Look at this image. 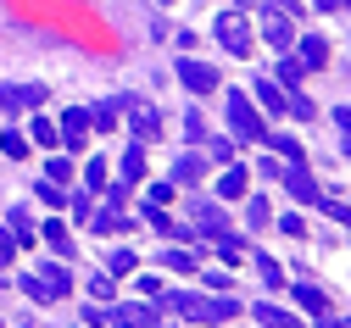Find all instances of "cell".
<instances>
[{
    "mask_svg": "<svg viewBox=\"0 0 351 328\" xmlns=\"http://www.w3.org/2000/svg\"><path fill=\"white\" fill-rule=\"evenodd\" d=\"M156 306L179 312V317H190V323H229V317L240 312L234 301H201V295H173V290H162V295H156Z\"/></svg>",
    "mask_w": 351,
    "mask_h": 328,
    "instance_id": "cell-1",
    "label": "cell"
},
{
    "mask_svg": "<svg viewBox=\"0 0 351 328\" xmlns=\"http://www.w3.org/2000/svg\"><path fill=\"white\" fill-rule=\"evenodd\" d=\"M67 290H73V278H67L62 262H45L39 273H23V295H34V301H62Z\"/></svg>",
    "mask_w": 351,
    "mask_h": 328,
    "instance_id": "cell-2",
    "label": "cell"
},
{
    "mask_svg": "<svg viewBox=\"0 0 351 328\" xmlns=\"http://www.w3.org/2000/svg\"><path fill=\"white\" fill-rule=\"evenodd\" d=\"M229 123H234V134H240V139H251V145H262V139H268L262 117H256V112H251V101H245V89H229Z\"/></svg>",
    "mask_w": 351,
    "mask_h": 328,
    "instance_id": "cell-3",
    "label": "cell"
},
{
    "mask_svg": "<svg viewBox=\"0 0 351 328\" xmlns=\"http://www.w3.org/2000/svg\"><path fill=\"white\" fill-rule=\"evenodd\" d=\"M212 28H217V45H223L229 56H251V28H245V17H240V12H223Z\"/></svg>",
    "mask_w": 351,
    "mask_h": 328,
    "instance_id": "cell-4",
    "label": "cell"
},
{
    "mask_svg": "<svg viewBox=\"0 0 351 328\" xmlns=\"http://www.w3.org/2000/svg\"><path fill=\"white\" fill-rule=\"evenodd\" d=\"M285 184H290V195H295L301 206H324V195H318L313 173H306V162H290V167H285Z\"/></svg>",
    "mask_w": 351,
    "mask_h": 328,
    "instance_id": "cell-5",
    "label": "cell"
},
{
    "mask_svg": "<svg viewBox=\"0 0 351 328\" xmlns=\"http://www.w3.org/2000/svg\"><path fill=\"white\" fill-rule=\"evenodd\" d=\"M39 101H45V84H0V106H6V112L39 106Z\"/></svg>",
    "mask_w": 351,
    "mask_h": 328,
    "instance_id": "cell-6",
    "label": "cell"
},
{
    "mask_svg": "<svg viewBox=\"0 0 351 328\" xmlns=\"http://www.w3.org/2000/svg\"><path fill=\"white\" fill-rule=\"evenodd\" d=\"M190 223H195V234H206V240H217V234L229 228L223 206H212V201H195V206H190Z\"/></svg>",
    "mask_w": 351,
    "mask_h": 328,
    "instance_id": "cell-7",
    "label": "cell"
},
{
    "mask_svg": "<svg viewBox=\"0 0 351 328\" xmlns=\"http://www.w3.org/2000/svg\"><path fill=\"white\" fill-rule=\"evenodd\" d=\"M179 78H184V89H195V95H212L217 89V73L206 62H179Z\"/></svg>",
    "mask_w": 351,
    "mask_h": 328,
    "instance_id": "cell-8",
    "label": "cell"
},
{
    "mask_svg": "<svg viewBox=\"0 0 351 328\" xmlns=\"http://www.w3.org/2000/svg\"><path fill=\"white\" fill-rule=\"evenodd\" d=\"M128 112H134V139H140V145L162 139V117H156V106H128Z\"/></svg>",
    "mask_w": 351,
    "mask_h": 328,
    "instance_id": "cell-9",
    "label": "cell"
},
{
    "mask_svg": "<svg viewBox=\"0 0 351 328\" xmlns=\"http://www.w3.org/2000/svg\"><path fill=\"white\" fill-rule=\"evenodd\" d=\"M262 34H268V45H279V51H290L301 28H295L290 17H274V12H268V23H262Z\"/></svg>",
    "mask_w": 351,
    "mask_h": 328,
    "instance_id": "cell-10",
    "label": "cell"
},
{
    "mask_svg": "<svg viewBox=\"0 0 351 328\" xmlns=\"http://www.w3.org/2000/svg\"><path fill=\"white\" fill-rule=\"evenodd\" d=\"M117 173H123V184H140V178H145V145H140V139H134V145L123 151V162H117Z\"/></svg>",
    "mask_w": 351,
    "mask_h": 328,
    "instance_id": "cell-11",
    "label": "cell"
},
{
    "mask_svg": "<svg viewBox=\"0 0 351 328\" xmlns=\"http://www.w3.org/2000/svg\"><path fill=\"white\" fill-rule=\"evenodd\" d=\"M56 134L67 139V151H78V145H84V134H90V112H67V123H62Z\"/></svg>",
    "mask_w": 351,
    "mask_h": 328,
    "instance_id": "cell-12",
    "label": "cell"
},
{
    "mask_svg": "<svg viewBox=\"0 0 351 328\" xmlns=\"http://www.w3.org/2000/svg\"><path fill=\"white\" fill-rule=\"evenodd\" d=\"M128 106H134L128 95H112V101H101V106L90 112V123H95V128H112V123H117V112H128Z\"/></svg>",
    "mask_w": 351,
    "mask_h": 328,
    "instance_id": "cell-13",
    "label": "cell"
},
{
    "mask_svg": "<svg viewBox=\"0 0 351 328\" xmlns=\"http://www.w3.org/2000/svg\"><path fill=\"white\" fill-rule=\"evenodd\" d=\"M256 323H262V328H295V317H290L285 306H268V301H256Z\"/></svg>",
    "mask_w": 351,
    "mask_h": 328,
    "instance_id": "cell-14",
    "label": "cell"
},
{
    "mask_svg": "<svg viewBox=\"0 0 351 328\" xmlns=\"http://www.w3.org/2000/svg\"><path fill=\"white\" fill-rule=\"evenodd\" d=\"M290 295H295V306H306V312H329V295H324V290H313V284H295Z\"/></svg>",
    "mask_w": 351,
    "mask_h": 328,
    "instance_id": "cell-15",
    "label": "cell"
},
{
    "mask_svg": "<svg viewBox=\"0 0 351 328\" xmlns=\"http://www.w3.org/2000/svg\"><path fill=\"white\" fill-rule=\"evenodd\" d=\"M324 62H329V45H324V39H301V67L313 73V67H324Z\"/></svg>",
    "mask_w": 351,
    "mask_h": 328,
    "instance_id": "cell-16",
    "label": "cell"
},
{
    "mask_svg": "<svg viewBox=\"0 0 351 328\" xmlns=\"http://www.w3.org/2000/svg\"><path fill=\"white\" fill-rule=\"evenodd\" d=\"M274 73H279V89H295V84L306 78V67H301V56H285V62H279Z\"/></svg>",
    "mask_w": 351,
    "mask_h": 328,
    "instance_id": "cell-17",
    "label": "cell"
},
{
    "mask_svg": "<svg viewBox=\"0 0 351 328\" xmlns=\"http://www.w3.org/2000/svg\"><path fill=\"white\" fill-rule=\"evenodd\" d=\"M256 101L268 106V112H285V89H279V84H268V78H256Z\"/></svg>",
    "mask_w": 351,
    "mask_h": 328,
    "instance_id": "cell-18",
    "label": "cell"
},
{
    "mask_svg": "<svg viewBox=\"0 0 351 328\" xmlns=\"http://www.w3.org/2000/svg\"><path fill=\"white\" fill-rule=\"evenodd\" d=\"M217 256H223V262H245V240H234V234L223 228V234H217Z\"/></svg>",
    "mask_w": 351,
    "mask_h": 328,
    "instance_id": "cell-19",
    "label": "cell"
},
{
    "mask_svg": "<svg viewBox=\"0 0 351 328\" xmlns=\"http://www.w3.org/2000/svg\"><path fill=\"white\" fill-rule=\"evenodd\" d=\"M201 167H206L201 156H179V167H173V184H195V178H201Z\"/></svg>",
    "mask_w": 351,
    "mask_h": 328,
    "instance_id": "cell-20",
    "label": "cell"
},
{
    "mask_svg": "<svg viewBox=\"0 0 351 328\" xmlns=\"http://www.w3.org/2000/svg\"><path fill=\"white\" fill-rule=\"evenodd\" d=\"M217 195H223V201H240V195H245V173H240V167H234V173H223Z\"/></svg>",
    "mask_w": 351,
    "mask_h": 328,
    "instance_id": "cell-21",
    "label": "cell"
},
{
    "mask_svg": "<svg viewBox=\"0 0 351 328\" xmlns=\"http://www.w3.org/2000/svg\"><path fill=\"white\" fill-rule=\"evenodd\" d=\"M162 262H167V267H179V273H195V267H201L195 251H162Z\"/></svg>",
    "mask_w": 351,
    "mask_h": 328,
    "instance_id": "cell-22",
    "label": "cell"
},
{
    "mask_svg": "<svg viewBox=\"0 0 351 328\" xmlns=\"http://www.w3.org/2000/svg\"><path fill=\"white\" fill-rule=\"evenodd\" d=\"M256 273H262V284H268V290H279V284H285V273H279V262H274V256H256Z\"/></svg>",
    "mask_w": 351,
    "mask_h": 328,
    "instance_id": "cell-23",
    "label": "cell"
},
{
    "mask_svg": "<svg viewBox=\"0 0 351 328\" xmlns=\"http://www.w3.org/2000/svg\"><path fill=\"white\" fill-rule=\"evenodd\" d=\"M106 267H112V278L134 273V251H106Z\"/></svg>",
    "mask_w": 351,
    "mask_h": 328,
    "instance_id": "cell-24",
    "label": "cell"
},
{
    "mask_svg": "<svg viewBox=\"0 0 351 328\" xmlns=\"http://www.w3.org/2000/svg\"><path fill=\"white\" fill-rule=\"evenodd\" d=\"M0 151H6V156H23V162H28V139L12 128V134H0Z\"/></svg>",
    "mask_w": 351,
    "mask_h": 328,
    "instance_id": "cell-25",
    "label": "cell"
},
{
    "mask_svg": "<svg viewBox=\"0 0 351 328\" xmlns=\"http://www.w3.org/2000/svg\"><path fill=\"white\" fill-rule=\"evenodd\" d=\"M90 223H95L101 234H123V228H128V223H123L117 212H90Z\"/></svg>",
    "mask_w": 351,
    "mask_h": 328,
    "instance_id": "cell-26",
    "label": "cell"
},
{
    "mask_svg": "<svg viewBox=\"0 0 351 328\" xmlns=\"http://www.w3.org/2000/svg\"><path fill=\"white\" fill-rule=\"evenodd\" d=\"M274 151H279L285 162H306V156H301V145H295V139H290V134H274Z\"/></svg>",
    "mask_w": 351,
    "mask_h": 328,
    "instance_id": "cell-27",
    "label": "cell"
},
{
    "mask_svg": "<svg viewBox=\"0 0 351 328\" xmlns=\"http://www.w3.org/2000/svg\"><path fill=\"white\" fill-rule=\"evenodd\" d=\"M56 139H62V134H56L51 117H39V123H34V145H56Z\"/></svg>",
    "mask_w": 351,
    "mask_h": 328,
    "instance_id": "cell-28",
    "label": "cell"
},
{
    "mask_svg": "<svg viewBox=\"0 0 351 328\" xmlns=\"http://www.w3.org/2000/svg\"><path fill=\"white\" fill-rule=\"evenodd\" d=\"M84 190H106V162H90V167H84Z\"/></svg>",
    "mask_w": 351,
    "mask_h": 328,
    "instance_id": "cell-29",
    "label": "cell"
},
{
    "mask_svg": "<svg viewBox=\"0 0 351 328\" xmlns=\"http://www.w3.org/2000/svg\"><path fill=\"white\" fill-rule=\"evenodd\" d=\"M262 6H268L274 17H290V23L301 17V0H262Z\"/></svg>",
    "mask_w": 351,
    "mask_h": 328,
    "instance_id": "cell-30",
    "label": "cell"
},
{
    "mask_svg": "<svg viewBox=\"0 0 351 328\" xmlns=\"http://www.w3.org/2000/svg\"><path fill=\"white\" fill-rule=\"evenodd\" d=\"M173 201V184H151V195H145V206H167Z\"/></svg>",
    "mask_w": 351,
    "mask_h": 328,
    "instance_id": "cell-31",
    "label": "cell"
},
{
    "mask_svg": "<svg viewBox=\"0 0 351 328\" xmlns=\"http://www.w3.org/2000/svg\"><path fill=\"white\" fill-rule=\"evenodd\" d=\"M45 240H51L56 251H67V223H45Z\"/></svg>",
    "mask_w": 351,
    "mask_h": 328,
    "instance_id": "cell-32",
    "label": "cell"
},
{
    "mask_svg": "<svg viewBox=\"0 0 351 328\" xmlns=\"http://www.w3.org/2000/svg\"><path fill=\"white\" fill-rule=\"evenodd\" d=\"M90 295H101V301H112V295H117V284H112V278L101 273V278H90Z\"/></svg>",
    "mask_w": 351,
    "mask_h": 328,
    "instance_id": "cell-33",
    "label": "cell"
},
{
    "mask_svg": "<svg viewBox=\"0 0 351 328\" xmlns=\"http://www.w3.org/2000/svg\"><path fill=\"white\" fill-rule=\"evenodd\" d=\"M39 201H45V206H67V195L56 190V184H39Z\"/></svg>",
    "mask_w": 351,
    "mask_h": 328,
    "instance_id": "cell-34",
    "label": "cell"
},
{
    "mask_svg": "<svg viewBox=\"0 0 351 328\" xmlns=\"http://www.w3.org/2000/svg\"><path fill=\"white\" fill-rule=\"evenodd\" d=\"M245 223H251V228H262V223H268V201H251V212H245Z\"/></svg>",
    "mask_w": 351,
    "mask_h": 328,
    "instance_id": "cell-35",
    "label": "cell"
},
{
    "mask_svg": "<svg viewBox=\"0 0 351 328\" xmlns=\"http://www.w3.org/2000/svg\"><path fill=\"white\" fill-rule=\"evenodd\" d=\"M12 256H17V234H0V267H6Z\"/></svg>",
    "mask_w": 351,
    "mask_h": 328,
    "instance_id": "cell-36",
    "label": "cell"
},
{
    "mask_svg": "<svg viewBox=\"0 0 351 328\" xmlns=\"http://www.w3.org/2000/svg\"><path fill=\"white\" fill-rule=\"evenodd\" d=\"M201 145H206V151H212V162H229V156H234V151H229V145H223V139H201Z\"/></svg>",
    "mask_w": 351,
    "mask_h": 328,
    "instance_id": "cell-37",
    "label": "cell"
},
{
    "mask_svg": "<svg viewBox=\"0 0 351 328\" xmlns=\"http://www.w3.org/2000/svg\"><path fill=\"white\" fill-rule=\"evenodd\" d=\"M184 134H190V139H206V123H201V112H190V123H184Z\"/></svg>",
    "mask_w": 351,
    "mask_h": 328,
    "instance_id": "cell-38",
    "label": "cell"
},
{
    "mask_svg": "<svg viewBox=\"0 0 351 328\" xmlns=\"http://www.w3.org/2000/svg\"><path fill=\"white\" fill-rule=\"evenodd\" d=\"M318 317H324L318 328H346V317H329V312H318Z\"/></svg>",
    "mask_w": 351,
    "mask_h": 328,
    "instance_id": "cell-39",
    "label": "cell"
},
{
    "mask_svg": "<svg viewBox=\"0 0 351 328\" xmlns=\"http://www.w3.org/2000/svg\"><path fill=\"white\" fill-rule=\"evenodd\" d=\"M313 6H324V12H340V6H346V0H313Z\"/></svg>",
    "mask_w": 351,
    "mask_h": 328,
    "instance_id": "cell-40",
    "label": "cell"
},
{
    "mask_svg": "<svg viewBox=\"0 0 351 328\" xmlns=\"http://www.w3.org/2000/svg\"><path fill=\"white\" fill-rule=\"evenodd\" d=\"M112 328H128V323H117V317H112Z\"/></svg>",
    "mask_w": 351,
    "mask_h": 328,
    "instance_id": "cell-41",
    "label": "cell"
},
{
    "mask_svg": "<svg viewBox=\"0 0 351 328\" xmlns=\"http://www.w3.org/2000/svg\"><path fill=\"white\" fill-rule=\"evenodd\" d=\"M240 6H256V0H240Z\"/></svg>",
    "mask_w": 351,
    "mask_h": 328,
    "instance_id": "cell-42",
    "label": "cell"
}]
</instances>
